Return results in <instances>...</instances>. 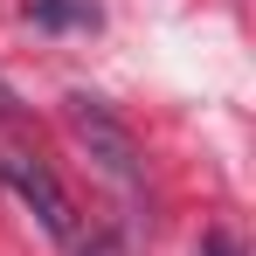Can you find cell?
I'll return each instance as SVG.
<instances>
[{"label":"cell","instance_id":"6da1fadb","mask_svg":"<svg viewBox=\"0 0 256 256\" xmlns=\"http://www.w3.org/2000/svg\"><path fill=\"white\" fill-rule=\"evenodd\" d=\"M62 125H70V138L97 160V173H104V180H118L125 194H132V187H146L138 138H132V125H118V118H111V104H104V97L70 90V97H62Z\"/></svg>","mask_w":256,"mask_h":256},{"label":"cell","instance_id":"7a4b0ae2","mask_svg":"<svg viewBox=\"0 0 256 256\" xmlns=\"http://www.w3.org/2000/svg\"><path fill=\"white\" fill-rule=\"evenodd\" d=\"M0 180L35 208V222H42L56 242H70V236H76V222H70V194L56 187V173H48L42 160H28V152H0Z\"/></svg>","mask_w":256,"mask_h":256},{"label":"cell","instance_id":"3957f363","mask_svg":"<svg viewBox=\"0 0 256 256\" xmlns=\"http://www.w3.org/2000/svg\"><path fill=\"white\" fill-rule=\"evenodd\" d=\"M28 21H35V28H56V35H70V28L90 35V28L104 21V7H97V0H28Z\"/></svg>","mask_w":256,"mask_h":256},{"label":"cell","instance_id":"277c9868","mask_svg":"<svg viewBox=\"0 0 256 256\" xmlns=\"http://www.w3.org/2000/svg\"><path fill=\"white\" fill-rule=\"evenodd\" d=\"M194 256H242V250H236L228 236H208V242H201V250H194Z\"/></svg>","mask_w":256,"mask_h":256},{"label":"cell","instance_id":"5b68a950","mask_svg":"<svg viewBox=\"0 0 256 256\" xmlns=\"http://www.w3.org/2000/svg\"><path fill=\"white\" fill-rule=\"evenodd\" d=\"M84 256H125L118 242H84Z\"/></svg>","mask_w":256,"mask_h":256},{"label":"cell","instance_id":"8992f818","mask_svg":"<svg viewBox=\"0 0 256 256\" xmlns=\"http://www.w3.org/2000/svg\"><path fill=\"white\" fill-rule=\"evenodd\" d=\"M0 111H14V97H7V84H0Z\"/></svg>","mask_w":256,"mask_h":256}]
</instances>
